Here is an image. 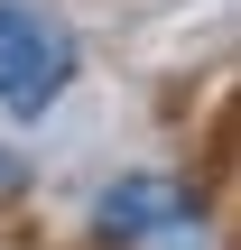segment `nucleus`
Here are the masks:
<instances>
[{
	"instance_id": "f257e3e1",
	"label": "nucleus",
	"mask_w": 241,
	"mask_h": 250,
	"mask_svg": "<svg viewBox=\"0 0 241 250\" xmlns=\"http://www.w3.org/2000/svg\"><path fill=\"white\" fill-rule=\"evenodd\" d=\"M102 232L121 250H214V223H204L195 186H176V176H121L102 195Z\"/></svg>"
},
{
	"instance_id": "f03ea898",
	"label": "nucleus",
	"mask_w": 241,
	"mask_h": 250,
	"mask_svg": "<svg viewBox=\"0 0 241 250\" xmlns=\"http://www.w3.org/2000/svg\"><path fill=\"white\" fill-rule=\"evenodd\" d=\"M74 74V37L37 9H0V111H46Z\"/></svg>"
}]
</instances>
